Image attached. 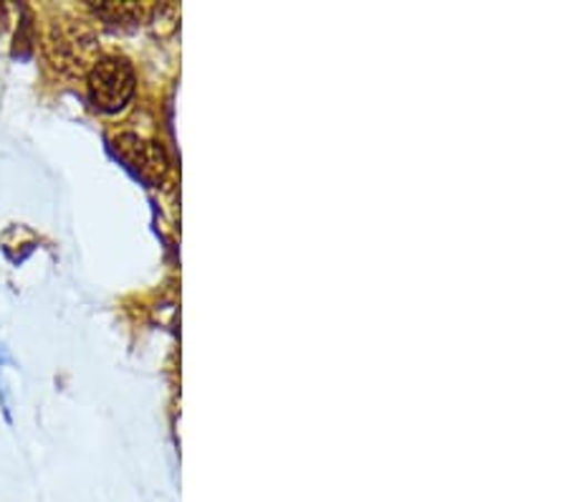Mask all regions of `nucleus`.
<instances>
[{
  "instance_id": "1",
  "label": "nucleus",
  "mask_w": 569,
  "mask_h": 502,
  "mask_svg": "<svg viewBox=\"0 0 569 502\" xmlns=\"http://www.w3.org/2000/svg\"><path fill=\"white\" fill-rule=\"evenodd\" d=\"M134 69L132 63L122 57H104L99 59L89 71L87 89L91 105L102 112H117L134 95Z\"/></svg>"
},
{
  "instance_id": "2",
  "label": "nucleus",
  "mask_w": 569,
  "mask_h": 502,
  "mask_svg": "<svg viewBox=\"0 0 569 502\" xmlns=\"http://www.w3.org/2000/svg\"><path fill=\"white\" fill-rule=\"evenodd\" d=\"M117 150L122 158L130 163V166L140 173L142 178L160 183L164 176H168V158L158 142L142 140L137 135H124L117 140Z\"/></svg>"
}]
</instances>
